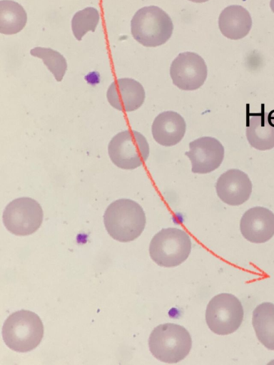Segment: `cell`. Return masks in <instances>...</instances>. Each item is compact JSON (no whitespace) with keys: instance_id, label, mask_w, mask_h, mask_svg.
<instances>
[{"instance_id":"cell-1","label":"cell","mask_w":274,"mask_h":365,"mask_svg":"<svg viewBox=\"0 0 274 365\" xmlns=\"http://www.w3.org/2000/svg\"><path fill=\"white\" fill-rule=\"evenodd\" d=\"M146 215L141 206L130 199L111 202L103 215V222L109 235L114 240L127 242L136 240L143 231Z\"/></svg>"},{"instance_id":"cell-2","label":"cell","mask_w":274,"mask_h":365,"mask_svg":"<svg viewBox=\"0 0 274 365\" xmlns=\"http://www.w3.org/2000/svg\"><path fill=\"white\" fill-rule=\"evenodd\" d=\"M44 336V325L33 312L19 310L10 314L2 327L6 345L13 351L27 352L35 349Z\"/></svg>"},{"instance_id":"cell-3","label":"cell","mask_w":274,"mask_h":365,"mask_svg":"<svg viewBox=\"0 0 274 365\" xmlns=\"http://www.w3.org/2000/svg\"><path fill=\"white\" fill-rule=\"evenodd\" d=\"M192 346L188 331L182 326L166 323L158 325L148 339V347L158 360L173 364L185 359Z\"/></svg>"},{"instance_id":"cell-4","label":"cell","mask_w":274,"mask_h":365,"mask_svg":"<svg viewBox=\"0 0 274 365\" xmlns=\"http://www.w3.org/2000/svg\"><path fill=\"white\" fill-rule=\"evenodd\" d=\"M133 37L146 47L165 43L171 36L173 24L171 17L161 8L148 6L138 9L131 22Z\"/></svg>"},{"instance_id":"cell-5","label":"cell","mask_w":274,"mask_h":365,"mask_svg":"<svg viewBox=\"0 0 274 365\" xmlns=\"http://www.w3.org/2000/svg\"><path fill=\"white\" fill-rule=\"evenodd\" d=\"M191 251L190 236L186 231L175 227L159 231L152 238L149 246L153 261L165 267L181 264L188 257Z\"/></svg>"},{"instance_id":"cell-6","label":"cell","mask_w":274,"mask_h":365,"mask_svg":"<svg viewBox=\"0 0 274 365\" xmlns=\"http://www.w3.org/2000/svg\"><path fill=\"white\" fill-rule=\"evenodd\" d=\"M108 153L114 165L123 170H133L142 165L149 155V145L139 132L126 130L111 140Z\"/></svg>"},{"instance_id":"cell-7","label":"cell","mask_w":274,"mask_h":365,"mask_svg":"<svg viewBox=\"0 0 274 365\" xmlns=\"http://www.w3.org/2000/svg\"><path fill=\"white\" fill-rule=\"evenodd\" d=\"M243 314L239 299L231 294L222 293L209 302L206 310V321L213 333L227 335L240 327Z\"/></svg>"},{"instance_id":"cell-8","label":"cell","mask_w":274,"mask_h":365,"mask_svg":"<svg viewBox=\"0 0 274 365\" xmlns=\"http://www.w3.org/2000/svg\"><path fill=\"white\" fill-rule=\"evenodd\" d=\"M44 212L39 203L30 197L16 198L3 212L5 227L12 234L26 236L35 232L43 222Z\"/></svg>"},{"instance_id":"cell-9","label":"cell","mask_w":274,"mask_h":365,"mask_svg":"<svg viewBox=\"0 0 274 365\" xmlns=\"http://www.w3.org/2000/svg\"><path fill=\"white\" fill-rule=\"evenodd\" d=\"M208 74L203 58L196 53H179L173 61L170 76L175 86L183 91H194L205 83Z\"/></svg>"},{"instance_id":"cell-10","label":"cell","mask_w":274,"mask_h":365,"mask_svg":"<svg viewBox=\"0 0 274 365\" xmlns=\"http://www.w3.org/2000/svg\"><path fill=\"white\" fill-rule=\"evenodd\" d=\"M186 155L191 162L193 173L206 174L216 170L224 158V148L215 138L205 136L189 143Z\"/></svg>"},{"instance_id":"cell-11","label":"cell","mask_w":274,"mask_h":365,"mask_svg":"<svg viewBox=\"0 0 274 365\" xmlns=\"http://www.w3.org/2000/svg\"><path fill=\"white\" fill-rule=\"evenodd\" d=\"M215 190L223 202L237 206L249 199L252 192V182L243 171L230 169L218 178Z\"/></svg>"},{"instance_id":"cell-12","label":"cell","mask_w":274,"mask_h":365,"mask_svg":"<svg viewBox=\"0 0 274 365\" xmlns=\"http://www.w3.org/2000/svg\"><path fill=\"white\" fill-rule=\"evenodd\" d=\"M241 234L253 243H263L274 235V214L263 207L248 210L240 222Z\"/></svg>"},{"instance_id":"cell-13","label":"cell","mask_w":274,"mask_h":365,"mask_svg":"<svg viewBox=\"0 0 274 365\" xmlns=\"http://www.w3.org/2000/svg\"><path fill=\"white\" fill-rule=\"evenodd\" d=\"M145 91L137 81L123 78L113 81L107 90L108 103L114 108L131 112L140 108L145 100Z\"/></svg>"},{"instance_id":"cell-14","label":"cell","mask_w":274,"mask_h":365,"mask_svg":"<svg viewBox=\"0 0 274 365\" xmlns=\"http://www.w3.org/2000/svg\"><path fill=\"white\" fill-rule=\"evenodd\" d=\"M262 106L261 112L248 113L246 137L253 148L268 150L274 148V110L268 113Z\"/></svg>"},{"instance_id":"cell-15","label":"cell","mask_w":274,"mask_h":365,"mask_svg":"<svg viewBox=\"0 0 274 365\" xmlns=\"http://www.w3.org/2000/svg\"><path fill=\"white\" fill-rule=\"evenodd\" d=\"M186 130L184 118L175 111H164L154 119L151 130L154 140L163 146H173L183 138Z\"/></svg>"},{"instance_id":"cell-16","label":"cell","mask_w":274,"mask_h":365,"mask_svg":"<svg viewBox=\"0 0 274 365\" xmlns=\"http://www.w3.org/2000/svg\"><path fill=\"white\" fill-rule=\"evenodd\" d=\"M218 26L224 36L238 40L249 33L252 27V19L248 10L242 6L230 5L221 11Z\"/></svg>"},{"instance_id":"cell-17","label":"cell","mask_w":274,"mask_h":365,"mask_svg":"<svg viewBox=\"0 0 274 365\" xmlns=\"http://www.w3.org/2000/svg\"><path fill=\"white\" fill-rule=\"evenodd\" d=\"M252 324L260 342L270 350H274V304L264 302L253 312Z\"/></svg>"},{"instance_id":"cell-18","label":"cell","mask_w":274,"mask_h":365,"mask_svg":"<svg viewBox=\"0 0 274 365\" xmlns=\"http://www.w3.org/2000/svg\"><path fill=\"white\" fill-rule=\"evenodd\" d=\"M27 21L24 9L11 0L0 1V32L6 35L15 34L21 31Z\"/></svg>"},{"instance_id":"cell-19","label":"cell","mask_w":274,"mask_h":365,"mask_svg":"<svg viewBox=\"0 0 274 365\" xmlns=\"http://www.w3.org/2000/svg\"><path fill=\"white\" fill-rule=\"evenodd\" d=\"M30 53L43 60L57 81L62 80L67 69V63L60 53L49 48L36 47L30 51Z\"/></svg>"},{"instance_id":"cell-20","label":"cell","mask_w":274,"mask_h":365,"mask_svg":"<svg viewBox=\"0 0 274 365\" xmlns=\"http://www.w3.org/2000/svg\"><path fill=\"white\" fill-rule=\"evenodd\" d=\"M99 19L98 10L93 7H87L76 12L71 21V28L76 38L81 41L88 31H94Z\"/></svg>"},{"instance_id":"cell-21","label":"cell","mask_w":274,"mask_h":365,"mask_svg":"<svg viewBox=\"0 0 274 365\" xmlns=\"http://www.w3.org/2000/svg\"><path fill=\"white\" fill-rule=\"evenodd\" d=\"M270 6L272 11L274 13V0H270Z\"/></svg>"},{"instance_id":"cell-22","label":"cell","mask_w":274,"mask_h":365,"mask_svg":"<svg viewBox=\"0 0 274 365\" xmlns=\"http://www.w3.org/2000/svg\"><path fill=\"white\" fill-rule=\"evenodd\" d=\"M189 1L196 2V3H203V2L208 1V0H189Z\"/></svg>"}]
</instances>
